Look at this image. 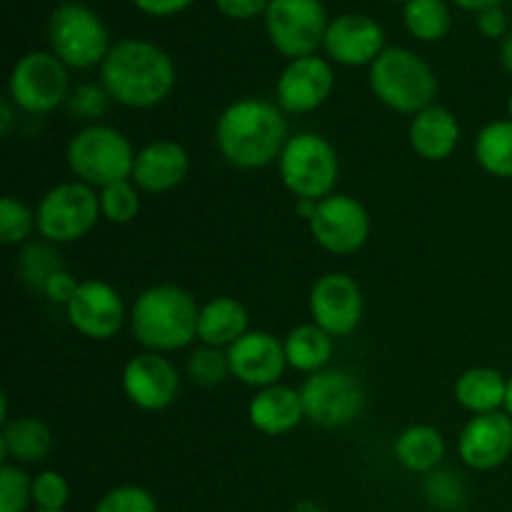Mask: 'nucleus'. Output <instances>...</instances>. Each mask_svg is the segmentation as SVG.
I'll list each match as a JSON object with an SVG mask.
<instances>
[{"label": "nucleus", "instance_id": "c85d7f7f", "mask_svg": "<svg viewBox=\"0 0 512 512\" xmlns=\"http://www.w3.org/2000/svg\"><path fill=\"white\" fill-rule=\"evenodd\" d=\"M405 30L420 43H440L453 28L448 0H408L403 5Z\"/></svg>", "mask_w": 512, "mask_h": 512}, {"label": "nucleus", "instance_id": "2f4dec72", "mask_svg": "<svg viewBox=\"0 0 512 512\" xmlns=\"http://www.w3.org/2000/svg\"><path fill=\"white\" fill-rule=\"evenodd\" d=\"M38 233L35 208L23 203L15 195H5L0 200V245L5 248H23L30 243V235Z\"/></svg>", "mask_w": 512, "mask_h": 512}, {"label": "nucleus", "instance_id": "2eb2a0df", "mask_svg": "<svg viewBox=\"0 0 512 512\" xmlns=\"http://www.w3.org/2000/svg\"><path fill=\"white\" fill-rule=\"evenodd\" d=\"M335 90V68L325 55L288 60L275 80V103L285 115H310L323 108Z\"/></svg>", "mask_w": 512, "mask_h": 512}, {"label": "nucleus", "instance_id": "f3484780", "mask_svg": "<svg viewBox=\"0 0 512 512\" xmlns=\"http://www.w3.org/2000/svg\"><path fill=\"white\" fill-rule=\"evenodd\" d=\"M388 48L383 25L365 13H343L330 20L325 33V58L340 68H370Z\"/></svg>", "mask_w": 512, "mask_h": 512}, {"label": "nucleus", "instance_id": "ddd939ff", "mask_svg": "<svg viewBox=\"0 0 512 512\" xmlns=\"http://www.w3.org/2000/svg\"><path fill=\"white\" fill-rule=\"evenodd\" d=\"M310 323L338 338H350L363 323L365 298L363 288L353 275L343 270H330L320 275L308 295Z\"/></svg>", "mask_w": 512, "mask_h": 512}, {"label": "nucleus", "instance_id": "9b49d317", "mask_svg": "<svg viewBox=\"0 0 512 512\" xmlns=\"http://www.w3.org/2000/svg\"><path fill=\"white\" fill-rule=\"evenodd\" d=\"M263 20L270 45L288 60L318 55L330 25L320 0H270Z\"/></svg>", "mask_w": 512, "mask_h": 512}, {"label": "nucleus", "instance_id": "a19ab883", "mask_svg": "<svg viewBox=\"0 0 512 512\" xmlns=\"http://www.w3.org/2000/svg\"><path fill=\"white\" fill-rule=\"evenodd\" d=\"M475 25H478L480 35L488 40H503L505 35L510 33L508 13L503 10V5H498V8H488L483 10V13L475 15Z\"/></svg>", "mask_w": 512, "mask_h": 512}, {"label": "nucleus", "instance_id": "6ab92c4d", "mask_svg": "<svg viewBox=\"0 0 512 512\" xmlns=\"http://www.w3.org/2000/svg\"><path fill=\"white\" fill-rule=\"evenodd\" d=\"M458 455L465 468L490 473L512 458V418L505 410L470 415L458 435Z\"/></svg>", "mask_w": 512, "mask_h": 512}, {"label": "nucleus", "instance_id": "5701e85b", "mask_svg": "<svg viewBox=\"0 0 512 512\" xmlns=\"http://www.w3.org/2000/svg\"><path fill=\"white\" fill-rule=\"evenodd\" d=\"M53 430L35 415H18L3 423L0 430V455L3 463L38 465L53 453Z\"/></svg>", "mask_w": 512, "mask_h": 512}, {"label": "nucleus", "instance_id": "423d86ee", "mask_svg": "<svg viewBox=\"0 0 512 512\" xmlns=\"http://www.w3.org/2000/svg\"><path fill=\"white\" fill-rule=\"evenodd\" d=\"M275 165L280 183L295 200H323L338 193L340 155L335 145L315 130L290 135Z\"/></svg>", "mask_w": 512, "mask_h": 512}, {"label": "nucleus", "instance_id": "4be33fe9", "mask_svg": "<svg viewBox=\"0 0 512 512\" xmlns=\"http://www.w3.org/2000/svg\"><path fill=\"white\" fill-rule=\"evenodd\" d=\"M248 420L260 435H268V438L290 435L305 420L300 390L285 383L255 390L248 403Z\"/></svg>", "mask_w": 512, "mask_h": 512}, {"label": "nucleus", "instance_id": "09e8293b", "mask_svg": "<svg viewBox=\"0 0 512 512\" xmlns=\"http://www.w3.org/2000/svg\"><path fill=\"white\" fill-rule=\"evenodd\" d=\"M505 413L512 418V375H508V400H505Z\"/></svg>", "mask_w": 512, "mask_h": 512}, {"label": "nucleus", "instance_id": "4468645a", "mask_svg": "<svg viewBox=\"0 0 512 512\" xmlns=\"http://www.w3.org/2000/svg\"><path fill=\"white\" fill-rule=\"evenodd\" d=\"M65 318L83 338L108 343L128 325L130 310L125 308L123 295L113 285L100 278H88L80 280L78 293L65 308Z\"/></svg>", "mask_w": 512, "mask_h": 512}, {"label": "nucleus", "instance_id": "0eeeda50", "mask_svg": "<svg viewBox=\"0 0 512 512\" xmlns=\"http://www.w3.org/2000/svg\"><path fill=\"white\" fill-rule=\"evenodd\" d=\"M48 45L55 58L70 70L100 68L110 53V33L103 18L80 0H65L55 5L48 18Z\"/></svg>", "mask_w": 512, "mask_h": 512}, {"label": "nucleus", "instance_id": "58836bf2", "mask_svg": "<svg viewBox=\"0 0 512 512\" xmlns=\"http://www.w3.org/2000/svg\"><path fill=\"white\" fill-rule=\"evenodd\" d=\"M78 288H80V280L75 278L68 268H63V270H58V273H55L48 283H45L43 293L40 295H43L48 303L60 305V308H68V303L75 298Z\"/></svg>", "mask_w": 512, "mask_h": 512}, {"label": "nucleus", "instance_id": "e433bc0d", "mask_svg": "<svg viewBox=\"0 0 512 512\" xmlns=\"http://www.w3.org/2000/svg\"><path fill=\"white\" fill-rule=\"evenodd\" d=\"M93 512H160L158 500L140 485H118L95 503Z\"/></svg>", "mask_w": 512, "mask_h": 512}, {"label": "nucleus", "instance_id": "dca6fc26", "mask_svg": "<svg viewBox=\"0 0 512 512\" xmlns=\"http://www.w3.org/2000/svg\"><path fill=\"white\" fill-rule=\"evenodd\" d=\"M120 385L138 410L163 413L180 395V370L168 355L140 350L123 365Z\"/></svg>", "mask_w": 512, "mask_h": 512}, {"label": "nucleus", "instance_id": "cd10ccee", "mask_svg": "<svg viewBox=\"0 0 512 512\" xmlns=\"http://www.w3.org/2000/svg\"><path fill=\"white\" fill-rule=\"evenodd\" d=\"M480 170L500 180H512V120L498 118L478 130L473 143Z\"/></svg>", "mask_w": 512, "mask_h": 512}, {"label": "nucleus", "instance_id": "49530a36", "mask_svg": "<svg viewBox=\"0 0 512 512\" xmlns=\"http://www.w3.org/2000/svg\"><path fill=\"white\" fill-rule=\"evenodd\" d=\"M500 65H503L505 73L512 78V33L500 40Z\"/></svg>", "mask_w": 512, "mask_h": 512}, {"label": "nucleus", "instance_id": "603ef678", "mask_svg": "<svg viewBox=\"0 0 512 512\" xmlns=\"http://www.w3.org/2000/svg\"><path fill=\"white\" fill-rule=\"evenodd\" d=\"M35 512H65V510H35Z\"/></svg>", "mask_w": 512, "mask_h": 512}, {"label": "nucleus", "instance_id": "473e14b6", "mask_svg": "<svg viewBox=\"0 0 512 512\" xmlns=\"http://www.w3.org/2000/svg\"><path fill=\"white\" fill-rule=\"evenodd\" d=\"M185 375L193 380L198 388H218L230 375L228 350L210 348V345H198L185 360Z\"/></svg>", "mask_w": 512, "mask_h": 512}, {"label": "nucleus", "instance_id": "412c9836", "mask_svg": "<svg viewBox=\"0 0 512 512\" xmlns=\"http://www.w3.org/2000/svg\"><path fill=\"white\" fill-rule=\"evenodd\" d=\"M463 128L458 115L445 105H430L413 115L408 125V140L413 153L425 163H445L458 150Z\"/></svg>", "mask_w": 512, "mask_h": 512}, {"label": "nucleus", "instance_id": "c03bdc74", "mask_svg": "<svg viewBox=\"0 0 512 512\" xmlns=\"http://www.w3.org/2000/svg\"><path fill=\"white\" fill-rule=\"evenodd\" d=\"M453 5H458L460 10H465V13H483V10L488 8H498V5H503L505 0H450Z\"/></svg>", "mask_w": 512, "mask_h": 512}, {"label": "nucleus", "instance_id": "f8f14e48", "mask_svg": "<svg viewBox=\"0 0 512 512\" xmlns=\"http://www.w3.org/2000/svg\"><path fill=\"white\" fill-rule=\"evenodd\" d=\"M315 245L330 255H355L368 245L373 220L368 208L355 195L333 193L318 203L308 223Z\"/></svg>", "mask_w": 512, "mask_h": 512}, {"label": "nucleus", "instance_id": "b1692460", "mask_svg": "<svg viewBox=\"0 0 512 512\" xmlns=\"http://www.w3.org/2000/svg\"><path fill=\"white\" fill-rule=\"evenodd\" d=\"M250 330L248 308L233 295H215L200 305L198 343L228 350Z\"/></svg>", "mask_w": 512, "mask_h": 512}, {"label": "nucleus", "instance_id": "a18cd8bd", "mask_svg": "<svg viewBox=\"0 0 512 512\" xmlns=\"http://www.w3.org/2000/svg\"><path fill=\"white\" fill-rule=\"evenodd\" d=\"M318 203L320 200H308V198L295 200V215H298V218H303L305 223H310V218H313L315 210H318Z\"/></svg>", "mask_w": 512, "mask_h": 512}, {"label": "nucleus", "instance_id": "c9c22d12", "mask_svg": "<svg viewBox=\"0 0 512 512\" xmlns=\"http://www.w3.org/2000/svg\"><path fill=\"white\" fill-rule=\"evenodd\" d=\"M113 103L110 95L105 93V88L98 83H80L70 90L68 103H65V110L73 115L75 120H80L83 125L100 123L105 113H108V105Z\"/></svg>", "mask_w": 512, "mask_h": 512}, {"label": "nucleus", "instance_id": "ea45409f", "mask_svg": "<svg viewBox=\"0 0 512 512\" xmlns=\"http://www.w3.org/2000/svg\"><path fill=\"white\" fill-rule=\"evenodd\" d=\"M220 15L230 20H255L265 15L270 0H213Z\"/></svg>", "mask_w": 512, "mask_h": 512}, {"label": "nucleus", "instance_id": "3c124183", "mask_svg": "<svg viewBox=\"0 0 512 512\" xmlns=\"http://www.w3.org/2000/svg\"><path fill=\"white\" fill-rule=\"evenodd\" d=\"M385 3H403L405 5V3H408V0H385Z\"/></svg>", "mask_w": 512, "mask_h": 512}, {"label": "nucleus", "instance_id": "de8ad7c7", "mask_svg": "<svg viewBox=\"0 0 512 512\" xmlns=\"http://www.w3.org/2000/svg\"><path fill=\"white\" fill-rule=\"evenodd\" d=\"M290 512H325V508L320 503H315V500H300V503L293 505Z\"/></svg>", "mask_w": 512, "mask_h": 512}, {"label": "nucleus", "instance_id": "9d476101", "mask_svg": "<svg viewBox=\"0 0 512 512\" xmlns=\"http://www.w3.org/2000/svg\"><path fill=\"white\" fill-rule=\"evenodd\" d=\"M305 420L315 428L343 430L353 425L368 405L365 385L345 368H325L308 375L300 385Z\"/></svg>", "mask_w": 512, "mask_h": 512}, {"label": "nucleus", "instance_id": "f03ea898", "mask_svg": "<svg viewBox=\"0 0 512 512\" xmlns=\"http://www.w3.org/2000/svg\"><path fill=\"white\" fill-rule=\"evenodd\" d=\"M100 85L110 100L128 110H153L170 98L178 80L173 58L158 43L123 38L100 65Z\"/></svg>", "mask_w": 512, "mask_h": 512}, {"label": "nucleus", "instance_id": "f704fd0d", "mask_svg": "<svg viewBox=\"0 0 512 512\" xmlns=\"http://www.w3.org/2000/svg\"><path fill=\"white\" fill-rule=\"evenodd\" d=\"M423 490L430 505L440 510H458L465 503V483L455 470L440 465L433 473L423 475Z\"/></svg>", "mask_w": 512, "mask_h": 512}, {"label": "nucleus", "instance_id": "39448f33", "mask_svg": "<svg viewBox=\"0 0 512 512\" xmlns=\"http://www.w3.org/2000/svg\"><path fill=\"white\" fill-rule=\"evenodd\" d=\"M135 153L128 135L123 130L105 123L80 125L68 140L65 163L75 180L103 190L108 185L130 180L135 165Z\"/></svg>", "mask_w": 512, "mask_h": 512}, {"label": "nucleus", "instance_id": "aec40b11", "mask_svg": "<svg viewBox=\"0 0 512 512\" xmlns=\"http://www.w3.org/2000/svg\"><path fill=\"white\" fill-rule=\"evenodd\" d=\"M190 175V155L185 145L170 138H155L138 148L133 165V180L145 195H165L185 183Z\"/></svg>", "mask_w": 512, "mask_h": 512}, {"label": "nucleus", "instance_id": "bb28decb", "mask_svg": "<svg viewBox=\"0 0 512 512\" xmlns=\"http://www.w3.org/2000/svg\"><path fill=\"white\" fill-rule=\"evenodd\" d=\"M283 348L285 358H288V368L308 378V375L330 368V360H333L335 353V338L315 323H300L285 335Z\"/></svg>", "mask_w": 512, "mask_h": 512}, {"label": "nucleus", "instance_id": "c756f323", "mask_svg": "<svg viewBox=\"0 0 512 512\" xmlns=\"http://www.w3.org/2000/svg\"><path fill=\"white\" fill-rule=\"evenodd\" d=\"M65 268L63 253H60L58 245L48 243V240H30L20 248L18 260H15V270H18V278L28 285L35 293H43L45 283L53 278L58 270Z\"/></svg>", "mask_w": 512, "mask_h": 512}, {"label": "nucleus", "instance_id": "a211bd4d", "mask_svg": "<svg viewBox=\"0 0 512 512\" xmlns=\"http://www.w3.org/2000/svg\"><path fill=\"white\" fill-rule=\"evenodd\" d=\"M228 360L230 375L253 390L283 383L288 370L283 338L268 330H248L238 343L230 345Z\"/></svg>", "mask_w": 512, "mask_h": 512}, {"label": "nucleus", "instance_id": "7ed1b4c3", "mask_svg": "<svg viewBox=\"0 0 512 512\" xmlns=\"http://www.w3.org/2000/svg\"><path fill=\"white\" fill-rule=\"evenodd\" d=\"M200 303L173 283L145 288L130 305V333L143 350L173 355L198 340Z\"/></svg>", "mask_w": 512, "mask_h": 512}, {"label": "nucleus", "instance_id": "1a4fd4ad", "mask_svg": "<svg viewBox=\"0 0 512 512\" xmlns=\"http://www.w3.org/2000/svg\"><path fill=\"white\" fill-rule=\"evenodd\" d=\"M70 90L68 65L50 50H30L10 68L5 98L25 115H50L65 108Z\"/></svg>", "mask_w": 512, "mask_h": 512}, {"label": "nucleus", "instance_id": "37998d69", "mask_svg": "<svg viewBox=\"0 0 512 512\" xmlns=\"http://www.w3.org/2000/svg\"><path fill=\"white\" fill-rule=\"evenodd\" d=\"M20 110L15 108L13 103H10L8 98H3V103H0V133H3V138H8L10 130H13L15 125V115H18Z\"/></svg>", "mask_w": 512, "mask_h": 512}, {"label": "nucleus", "instance_id": "7c9ffc66", "mask_svg": "<svg viewBox=\"0 0 512 512\" xmlns=\"http://www.w3.org/2000/svg\"><path fill=\"white\" fill-rule=\"evenodd\" d=\"M143 190L133 180H120V183L108 185L98 190L100 215L110 225H130L143 210Z\"/></svg>", "mask_w": 512, "mask_h": 512}, {"label": "nucleus", "instance_id": "f257e3e1", "mask_svg": "<svg viewBox=\"0 0 512 512\" xmlns=\"http://www.w3.org/2000/svg\"><path fill=\"white\" fill-rule=\"evenodd\" d=\"M290 138L288 118L275 100L238 98L215 120V148L238 170H260L278 163Z\"/></svg>", "mask_w": 512, "mask_h": 512}, {"label": "nucleus", "instance_id": "20e7f679", "mask_svg": "<svg viewBox=\"0 0 512 512\" xmlns=\"http://www.w3.org/2000/svg\"><path fill=\"white\" fill-rule=\"evenodd\" d=\"M368 83L375 100L400 115L423 113L438 98V75L420 53L388 45L368 68Z\"/></svg>", "mask_w": 512, "mask_h": 512}, {"label": "nucleus", "instance_id": "a878e982", "mask_svg": "<svg viewBox=\"0 0 512 512\" xmlns=\"http://www.w3.org/2000/svg\"><path fill=\"white\" fill-rule=\"evenodd\" d=\"M445 435L435 425L418 423L405 428L395 438L393 455L408 473L428 475L438 470L445 460Z\"/></svg>", "mask_w": 512, "mask_h": 512}, {"label": "nucleus", "instance_id": "4c0bfd02", "mask_svg": "<svg viewBox=\"0 0 512 512\" xmlns=\"http://www.w3.org/2000/svg\"><path fill=\"white\" fill-rule=\"evenodd\" d=\"M70 503V483L58 470H40L33 475V505L38 510H65Z\"/></svg>", "mask_w": 512, "mask_h": 512}, {"label": "nucleus", "instance_id": "8fccbe9b", "mask_svg": "<svg viewBox=\"0 0 512 512\" xmlns=\"http://www.w3.org/2000/svg\"><path fill=\"white\" fill-rule=\"evenodd\" d=\"M508 118L512 120V90H510V95H508Z\"/></svg>", "mask_w": 512, "mask_h": 512}, {"label": "nucleus", "instance_id": "72a5a7b5", "mask_svg": "<svg viewBox=\"0 0 512 512\" xmlns=\"http://www.w3.org/2000/svg\"><path fill=\"white\" fill-rule=\"evenodd\" d=\"M33 505V475L23 465H0V512H25Z\"/></svg>", "mask_w": 512, "mask_h": 512}, {"label": "nucleus", "instance_id": "393cba45", "mask_svg": "<svg viewBox=\"0 0 512 512\" xmlns=\"http://www.w3.org/2000/svg\"><path fill=\"white\" fill-rule=\"evenodd\" d=\"M453 398L468 415L500 413L508 400V375L490 365H475L455 380Z\"/></svg>", "mask_w": 512, "mask_h": 512}, {"label": "nucleus", "instance_id": "6e6552de", "mask_svg": "<svg viewBox=\"0 0 512 512\" xmlns=\"http://www.w3.org/2000/svg\"><path fill=\"white\" fill-rule=\"evenodd\" d=\"M100 218L98 190L75 178L53 185L35 205L38 235L58 248L88 238Z\"/></svg>", "mask_w": 512, "mask_h": 512}, {"label": "nucleus", "instance_id": "79ce46f5", "mask_svg": "<svg viewBox=\"0 0 512 512\" xmlns=\"http://www.w3.org/2000/svg\"><path fill=\"white\" fill-rule=\"evenodd\" d=\"M130 3L150 18H173V15L185 13L195 0H130Z\"/></svg>", "mask_w": 512, "mask_h": 512}]
</instances>
